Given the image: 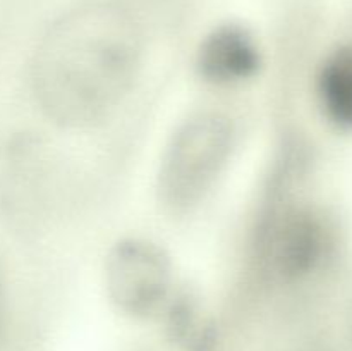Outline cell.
I'll return each mask as SVG.
<instances>
[{
  "mask_svg": "<svg viewBox=\"0 0 352 351\" xmlns=\"http://www.w3.org/2000/svg\"><path fill=\"white\" fill-rule=\"evenodd\" d=\"M141 36L122 9L89 3L65 14L41 40L31 83L54 123L88 127L107 119L133 88Z\"/></svg>",
  "mask_w": 352,
  "mask_h": 351,
  "instance_id": "6da1fadb",
  "label": "cell"
},
{
  "mask_svg": "<svg viewBox=\"0 0 352 351\" xmlns=\"http://www.w3.org/2000/svg\"><path fill=\"white\" fill-rule=\"evenodd\" d=\"M234 127L219 112H201L177 127L162 157L157 191L172 213H186L205 200L226 169Z\"/></svg>",
  "mask_w": 352,
  "mask_h": 351,
  "instance_id": "7a4b0ae2",
  "label": "cell"
},
{
  "mask_svg": "<svg viewBox=\"0 0 352 351\" xmlns=\"http://www.w3.org/2000/svg\"><path fill=\"white\" fill-rule=\"evenodd\" d=\"M329 250L322 217L309 206L275 210L260 231L258 257L263 272L275 282L294 284L318 270Z\"/></svg>",
  "mask_w": 352,
  "mask_h": 351,
  "instance_id": "3957f363",
  "label": "cell"
},
{
  "mask_svg": "<svg viewBox=\"0 0 352 351\" xmlns=\"http://www.w3.org/2000/svg\"><path fill=\"white\" fill-rule=\"evenodd\" d=\"M110 301L131 317H148L172 292V264L164 248L141 237H126L110 248L105 260Z\"/></svg>",
  "mask_w": 352,
  "mask_h": 351,
  "instance_id": "277c9868",
  "label": "cell"
},
{
  "mask_svg": "<svg viewBox=\"0 0 352 351\" xmlns=\"http://www.w3.org/2000/svg\"><path fill=\"white\" fill-rule=\"evenodd\" d=\"M260 67V47L239 24H222L210 31L196 52V71L212 85H239L254 78Z\"/></svg>",
  "mask_w": 352,
  "mask_h": 351,
  "instance_id": "5b68a950",
  "label": "cell"
},
{
  "mask_svg": "<svg viewBox=\"0 0 352 351\" xmlns=\"http://www.w3.org/2000/svg\"><path fill=\"white\" fill-rule=\"evenodd\" d=\"M318 102L327 119L352 131V45H342L323 61L316 79Z\"/></svg>",
  "mask_w": 352,
  "mask_h": 351,
  "instance_id": "8992f818",
  "label": "cell"
},
{
  "mask_svg": "<svg viewBox=\"0 0 352 351\" xmlns=\"http://www.w3.org/2000/svg\"><path fill=\"white\" fill-rule=\"evenodd\" d=\"M167 329L174 343L186 351H212L215 327L205 317L198 299L189 292L172 298L167 312Z\"/></svg>",
  "mask_w": 352,
  "mask_h": 351,
  "instance_id": "52a82bcc",
  "label": "cell"
},
{
  "mask_svg": "<svg viewBox=\"0 0 352 351\" xmlns=\"http://www.w3.org/2000/svg\"><path fill=\"white\" fill-rule=\"evenodd\" d=\"M3 305H6V284H3V272L2 265H0V332H2L3 322Z\"/></svg>",
  "mask_w": 352,
  "mask_h": 351,
  "instance_id": "ba28073f",
  "label": "cell"
}]
</instances>
